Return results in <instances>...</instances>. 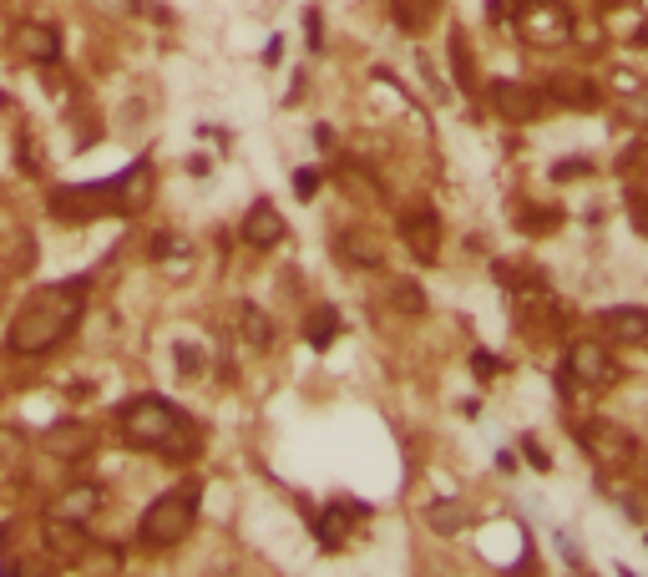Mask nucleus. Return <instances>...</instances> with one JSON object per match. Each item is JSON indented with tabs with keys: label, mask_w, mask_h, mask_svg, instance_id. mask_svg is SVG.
Instances as JSON below:
<instances>
[{
	"label": "nucleus",
	"mask_w": 648,
	"mask_h": 577,
	"mask_svg": "<svg viewBox=\"0 0 648 577\" xmlns=\"http://www.w3.org/2000/svg\"><path fill=\"white\" fill-rule=\"evenodd\" d=\"M97 507H102V491L97 486H71V491H61V497H56V522L81 527V522L97 517Z\"/></svg>",
	"instance_id": "nucleus-10"
},
{
	"label": "nucleus",
	"mask_w": 648,
	"mask_h": 577,
	"mask_svg": "<svg viewBox=\"0 0 648 577\" xmlns=\"http://www.w3.org/2000/svg\"><path fill=\"white\" fill-rule=\"evenodd\" d=\"M471 365H476V375H497V360H492V355H476Z\"/></svg>",
	"instance_id": "nucleus-26"
},
{
	"label": "nucleus",
	"mask_w": 648,
	"mask_h": 577,
	"mask_svg": "<svg viewBox=\"0 0 648 577\" xmlns=\"http://www.w3.org/2000/svg\"><path fill=\"white\" fill-rule=\"evenodd\" d=\"M152 259L168 269V279H188V274H193V243L178 238V233H162V238L152 243Z\"/></svg>",
	"instance_id": "nucleus-11"
},
{
	"label": "nucleus",
	"mask_w": 648,
	"mask_h": 577,
	"mask_svg": "<svg viewBox=\"0 0 648 577\" xmlns=\"http://www.w3.org/2000/svg\"><path fill=\"white\" fill-rule=\"evenodd\" d=\"M16 51L26 61H56L61 56V36L46 26V21H21L16 26Z\"/></svg>",
	"instance_id": "nucleus-9"
},
{
	"label": "nucleus",
	"mask_w": 648,
	"mask_h": 577,
	"mask_svg": "<svg viewBox=\"0 0 648 577\" xmlns=\"http://www.w3.org/2000/svg\"><path fill=\"white\" fill-rule=\"evenodd\" d=\"M238 329H243V335H249V345H259V350L274 345V324L259 314V304H238Z\"/></svg>",
	"instance_id": "nucleus-16"
},
{
	"label": "nucleus",
	"mask_w": 648,
	"mask_h": 577,
	"mask_svg": "<svg viewBox=\"0 0 648 577\" xmlns=\"http://www.w3.org/2000/svg\"><path fill=\"white\" fill-rule=\"evenodd\" d=\"M11 577H56V572H51L46 562H36V557H26V562H16V567H11Z\"/></svg>",
	"instance_id": "nucleus-24"
},
{
	"label": "nucleus",
	"mask_w": 648,
	"mask_h": 577,
	"mask_svg": "<svg viewBox=\"0 0 648 577\" xmlns=\"http://www.w3.org/2000/svg\"><path fill=\"white\" fill-rule=\"evenodd\" d=\"M400 233H405V243L416 249V259H421V264H431V259H436V218H431V213H421V218H405V223H400Z\"/></svg>",
	"instance_id": "nucleus-13"
},
{
	"label": "nucleus",
	"mask_w": 648,
	"mask_h": 577,
	"mask_svg": "<svg viewBox=\"0 0 648 577\" xmlns=\"http://www.w3.org/2000/svg\"><path fill=\"white\" fill-rule=\"evenodd\" d=\"M335 335H340V309H335V304H319V309L304 319V340H309L314 350H324Z\"/></svg>",
	"instance_id": "nucleus-14"
},
{
	"label": "nucleus",
	"mask_w": 648,
	"mask_h": 577,
	"mask_svg": "<svg viewBox=\"0 0 648 577\" xmlns=\"http://www.w3.org/2000/svg\"><path fill=\"white\" fill-rule=\"evenodd\" d=\"M41 451L56 456V461H81L92 451V426L87 421H56L46 436H41Z\"/></svg>",
	"instance_id": "nucleus-7"
},
{
	"label": "nucleus",
	"mask_w": 648,
	"mask_h": 577,
	"mask_svg": "<svg viewBox=\"0 0 648 577\" xmlns=\"http://www.w3.org/2000/svg\"><path fill=\"white\" fill-rule=\"evenodd\" d=\"M304 41H309V51H319V46H324V26H319V11H304Z\"/></svg>",
	"instance_id": "nucleus-23"
},
{
	"label": "nucleus",
	"mask_w": 648,
	"mask_h": 577,
	"mask_svg": "<svg viewBox=\"0 0 648 577\" xmlns=\"http://www.w3.org/2000/svg\"><path fill=\"white\" fill-rule=\"evenodd\" d=\"M173 360H178L183 375H203V365H208V355H198L193 340H178V345H173Z\"/></svg>",
	"instance_id": "nucleus-19"
},
{
	"label": "nucleus",
	"mask_w": 648,
	"mask_h": 577,
	"mask_svg": "<svg viewBox=\"0 0 648 577\" xmlns=\"http://www.w3.org/2000/svg\"><path fill=\"white\" fill-rule=\"evenodd\" d=\"M279 56H284V41H279V36H274V41H269V46H264V61H269V66H279Z\"/></svg>",
	"instance_id": "nucleus-25"
},
{
	"label": "nucleus",
	"mask_w": 648,
	"mask_h": 577,
	"mask_svg": "<svg viewBox=\"0 0 648 577\" xmlns=\"http://www.w3.org/2000/svg\"><path fill=\"white\" fill-rule=\"evenodd\" d=\"M238 233H243V243H249V249L269 254V249H279V243H284V218L274 213V203H254L249 213H243Z\"/></svg>",
	"instance_id": "nucleus-6"
},
{
	"label": "nucleus",
	"mask_w": 648,
	"mask_h": 577,
	"mask_svg": "<svg viewBox=\"0 0 648 577\" xmlns=\"http://www.w3.org/2000/svg\"><path fill=\"white\" fill-rule=\"evenodd\" d=\"M603 324H608V335H613L618 345H643V340H648V314H643V309H613Z\"/></svg>",
	"instance_id": "nucleus-12"
},
{
	"label": "nucleus",
	"mask_w": 648,
	"mask_h": 577,
	"mask_svg": "<svg viewBox=\"0 0 648 577\" xmlns=\"http://www.w3.org/2000/svg\"><path fill=\"white\" fill-rule=\"evenodd\" d=\"M395 309L421 314V309H426V304H421V289H416V284H395Z\"/></svg>",
	"instance_id": "nucleus-20"
},
{
	"label": "nucleus",
	"mask_w": 648,
	"mask_h": 577,
	"mask_svg": "<svg viewBox=\"0 0 648 577\" xmlns=\"http://www.w3.org/2000/svg\"><path fill=\"white\" fill-rule=\"evenodd\" d=\"M117 436L137 451H162V456H188L198 446L193 421L183 416L178 405L157 400V395H137L117 410Z\"/></svg>",
	"instance_id": "nucleus-2"
},
{
	"label": "nucleus",
	"mask_w": 648,
	"mask_h": 577,
	"mask_svg": "<svg viewBox=\"0 0 648 577\" xmlns=\"http://www.w3.org/2000/svg\"><path fill=\"white\" fill-rule=\"evenodd\" d=\"M81 299H87V279H66V284L31 294L6 329V350L11 355H51L71 335V324L81 319Z\"/></svg>",
	"instance_id": "nucleus-1"
},
{
	"label": "nucleus",
	"mask_w": 648,
	"mask_h": 577,
	"mask_svg": "<svg viewBox=\"0 0 648 577\" xmlns=\"http://www.w3.org/2000/svg\"><path fill=\"white\" fill-rule=\"evenodd\" d=\"M360 517L355 502H335V507H324V517H314V537L324 552H345V537H350V522Z\"/></svg>",
	"instance_id": "nucleus-8"
},
{
	"label": "nucleus",
	"mask_w": 648,
	"mask_h": 577,
	"mask_svg": "<svg viewBox=\"0 0 648 577\" xmlns=\"http://www.w3.org/2000/svg\"><path fill=\"white\" fill-rule=\"evenodd\" d=\"M492 97H497V107L507 112V117H537V92H527V87H512V81H497L492 87Z\"/></svg>",
	"instance_id": "nucleus-15"
},
{
	"label": "nucleus",
	"mask_w": 648,
	"mask_h": 577,
	"mask_svg": "<svg viewBox=\"0 0 648 577\" xmlns=\"http://www.w3.org/2000/svg\"><path fill=\"white\" fill-rule=\"evenodd\" d=\"M21 446H26V436H21L16 426H0V461H11V456H21Z\"/></svg>",
	"instance_id": "nucleus-21"
},
{
	"label": "nucleus",
	"mask_w": 648,
	"mask_h": 577,
	"mask_svg": "<svg viewBox=\"0 0 648 577\" xmlns=\"http://www.w3.org/2000/svg\"><path fill=\"white\" fill-rule=\"evenodd\" d=\"M193 522H198V497L193 491H168V497H157L142 512L137 537H142V547H178L193 532Z\"/></svg>",
	"instance_id": "nucleus-3"
},
{
	"label": "nucleus",
	"mask_w": 648,
	"mask_h": 577,
	"mask_svg": "<svg viewBox=\"0 0 648 577\" xmlns=\"http://www.w3.org/2000/svg\"><path fill=\"white\" fill-rule=\"evenodd\" d=\"M517 31L527 46H562L573 36V16H567L557 0H532V6L517 16Z\"/></svg>",
	"instance_id": "nucleus-4"
},
{
	"label": "nucleus",
	"mask_w": 648,
	"mask_h": 577,
	"mask_svg": "<svg viewBox=\"0 0 648 577\" xmlns=\"http://www.w3.org/2000/svg\"><path fill=\"white\" fill-rule=\"evenodd\" d=\"M294 193L309 203V198L319 193V173H314V168H299V173H294Z\"/></svg>",
	"instance_id": "nucleus-22"
},
{
	"label": "nucleus",
	"mask_w": 648,
	"mask_h": 577,
	"mask_svg": "<svg viewBox=\"0 0 648 577\" xmlns=\"http://www.w3.org/2000/svg\"><path fill=\"white\" fill-rule=\"evenodd\" d=\"M613 375L618 370H613L603 345H573V355H567V380H573V385L603 390V385H613Z\"/></svg>",
	"instance_id": "nucleus-5"
},
{
	"label": "nucleus",
	"mask_w": 648,
	"mask_h": 577,
	"mask_svg": "<svg viewBox=\"0 0 648 577\" xmlns=\"http://www.w3.org/2000/svg\"><path fill=\"white\" fill-rule=\"evenodd\" d=\"M345 259H350V264L375 269V264H380V243H375V238H365V233H345Z\"/></svg>",
	"instance_id": "nucleus-17"
},
{
	"label": "nucleus",
	"mask_w": 648,
	"mask_h": 577,
	"mask_svg": "<svg viewBox=\"0 0 648 577\" xmlns=\"http://www.w3.org/2000/svg\"><path fill=\"white\" fill-rule=\"evenodd\" d=\"M583 441H588L598 456H628V441H623V436H613L608 426H593V431H583Z\"/></svg>",
	"instance_id": "nucleus-18"
}]
</instances>
